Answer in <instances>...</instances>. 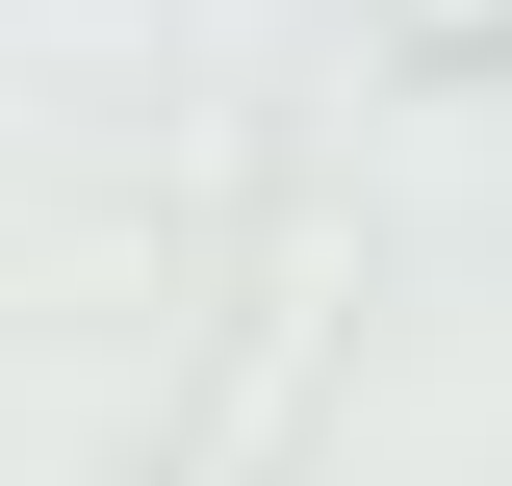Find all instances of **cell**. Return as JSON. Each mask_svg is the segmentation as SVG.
Wrapping results in <instances>:
<instances>
[{
  "label": "cell",
  "mask_w": 512,
  "mask_h": 486,
  "mask_svg": "<svg viewBox=\"0 0 512 486\" xmlns=\"http://www.w3.org/2000/svg\"><path fill=\"white\" fill-rule=\"evenodd\" d=\"M436 52H512V0H436Z\"/></svg>",
  "instance_id": "1"
}]
</instances>
